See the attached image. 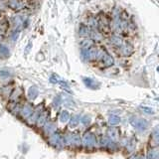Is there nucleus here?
<instances>
[{
    "mask_svg": "<svg viewBox=\"0 0 159 159\" xmlns=\"http://www.w3.org/2000/svg\"><path fill=\"white\" fill-rule=\"evenodd\" d=\"M38 4L39 0H0V38L24 22Z\"/></svg>",
    "mask_w": 159,
    "mask_h": 159,
    "instance_id": "f257e3e1",
    "label": "nucleus"
}]
</instances>
